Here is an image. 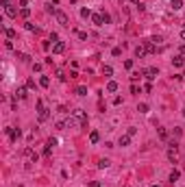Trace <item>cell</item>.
<instances>
[{"instance_id":"d6986e66","label":"cell","mask_w":185,"mask_h":187,"mask_svg":"<svg viewBox=\"0 0 185 187\" xmlns=\"http://www.w3.org/2000/svg\"><path fill=\"white\" fill-rule=\"evenodd\" d=\"M111 165V161H109V159H100V163H98V167H100V170H105V167H109Z\"/></svg>"},{"instance_id":"52a82bcc","label":"cell","mask_w":185,"mask_h":187,"mask_svg":"<svg viewBox=\"0 0 185 187\" xmlns=\"http://www.w3.org/2000/svg\"><path fill=\"white\" fill-rule=\"evenodd\" d=\"M54 17H57V22H59L61 26H70V20H68V15L63 13V11H57V15H54Z\"/></svg>"},{"instance_id":"f35d334b","label":"cell","mask_w":185,"mask_h":187,"mask_svg":"<svg viewBox=\"0 0 185 187\" xmlns=\"http://www.w3.org/2000/svg\"><path fill=\"white\" fill-rule=\"evenodd\" d=\"M2 5H5V7H9V5H11V0H2Z\"/></svg>"},{"instance_id":"f546056e","label":"cell","mask_w":185,"mask_h":187,"mask_svg":"<svg viewBox=\"0 0 185 187\" xmlns=\"http://www.w3.org/2000/svg\"><path fill=\"white\" fill-rule=\"evenodd\" d=\"M20 13H22V17H29V15H31V11H29V9H26V7L22 9V11H20Z\"/></svg>"},{"instance_id":"cb8c5ba5","label":"cell","mask_w":185,"mask_h":187,"mask_svg":"<svg viewBox=\"0 0 185 187\" xmlns=\"http://www.w3.org/2000/svg\"><path fill=\"white\" fill-rule=\"evenodd\" d=\"M137 111H140V113H148V105H146V102H142V105L137 107Z\"/></svg>"},{"instance_id":"d590c367","label":"cell","mask_w":185,"mask_h":187,"mask_svg":"<svg viewBox=\"0 0 185 187\" xmlns=\"http://www.w3.org/2000/svg\"><path fill=\"white\" fill-rule=\"evenodd\" d=\"M126 2H131V5H142L140 0H126Z\"/></svg>"},{"instance_id":"603a6c76","label":"cell","mask_w":185,"mask_h":187,"mask_svg":"<svg viewBox=\"0 0 185 187\" xmlns=\"http://www.w3.org/2000/svg\"><path fill=\"white\" fill-rule=\"evenodd\" d=\"M26 29H29L31 33H39V29H37L35 24H31V22H26Z\"/></svg>"},{"instance_id":"4316f807","label":"cell","mask_w":185,"mask_h":187,"mask_svg":"<svg viewBox=\"0 0 185 187\" xmlns=\"http://www.w3.org/2000/svg\"><path fill=\"white\" fill-rule=\"evenodd\" d=\"M5 35L9 37V39H13V37H15V31H13V29H7V31H5Z\"/></svg>"},{"instance_id":"9c48e42d","label":"cell","mask_w":185,"mask_h":187,"mask_svg":"<svg viewBox=\"0 0 185 187\" xmlns=\"http://www.w3.org/2000/svg\"><path fill=\"white\" fill-rule=\"evenodd\" d=\"M74 115H76L81 122H83V126H87V113H85L83 109H76V111H74Z\"/></svg>"},{"instance_id":"4fadbf2b","label":"cell","mask_w":185,"mask_h":187,"mask_svg":"<svg viewBox=\"0 0 185 187\" xmlns=\"http://www.w3.org/2000/svg\"><path fill=\"white\" fill-rule=\"evenodd\" d=\"M5 13H7L9 17H15V15H17V9H15L13 5H9V7H5Z\"/></svg>"},{"instance_id":"30bf717a","label":"cell","mask_w":185,"mask_h":187,"mask_svg":"<svg viewBox=\"0 0 185 187\" xmlns=\"http://www.w3.org/2000/svg\"><path fill=\"white\" fill-rule=\"evenodd\" d=\"M172 65H174V68H183V65H185V57H183V54H177V57L172 59Z\"/></svg>"},{"instance_id":"e575fe53","label":"cell","mask_w":185,"mask_h":187,"mask_svg":"<svg viewBox=\"0 0 185 187\" xmlns=\"http://www.w3.org/2000/svg\"><path fill=\"white\" fill-rule=\"evenodd\" d=\"M26 5H29V0H20V7H22V9H24Z\"/></svg>"},{"instance_id":"d6a6232c","label":"cell","mask_w":185,"mask_h":187,"mask_svg":"<svg viewBox=\"0 0 185 187\" xmlns=\"http://www.w3.org/2000/svg\"><path fill=\"white\" fill-rule=\"evenodd\" d=\"M120 52H122L120 48H113V50H111V54H113V57H120Z\"/></svg>"},{"instance_id":"ac0fdd59","label":"cell","mask_w":185,"mask_h":187,"mask_svg":"<svg viewBox=\"0 0 185 187\" xmlns=\"http://www.w3.org/2000/svg\"><path fill=\"white\" fill-rule=\"evenodd\" d=\"M179 176H181V174H179V170H172V172H170V183H177V181H179Z\"/></svg>"},{"instance_id":"3957f363","label":"cell","mask_w":185,"mask_h":187,"mask_svg":"<svg viewBox=\"0 0 185 187\" xmlns=\"http://www.w3.org/2000/svg\"><path fill=\"white\" fill-rule=\"evenodd\" d=\"M66 126H68V128H76V126H83V122H81L76 115H70V118L66 120Z\"/></svg>"},{"instance_id":"1f68e13d","label":"cell","mask_w":185,"mask_h":187,"mask_svg":"<svg viewBox=\"0 0 185 187\" xmlns=\"http://www.w3.org/2000/svg\"><path fill=\"white\" fill-rule=\"evenodd\" d=\"M124 68H126V70H131V68H133V61H131V59L124 61Z\"/></svg>"},{"instance_id":"60d3db41","label":"cell","mask_w":185,"mask_h":187,"mask_svg":"<svg viewBox=\"0 0 185 187\" xmlns=\"http://www.w3.org/2000/svg\"><path fill=\"white\" fill-rule=\"evenodd\" d=\"M150 187H161V185H150Z\"/></svg>"},{"instance_id":"5b68a950","label":"cell","mask_w":185,"mask_h":187,"mask_svg":"<svg viewBox=\"0 0 185 187\" xmlns=\"http://www.w3.org/2000/svg\"><path fill=\"white\" fill-rule=\"evenodd\" d=\"M142 74H144V76H146L148 81H155V78H157V74H159V72H157V68H146V70H144Z\"/></svg>"},{"instance_id":"b9f144b4","label":"cell","mask_w":185,"mask_h":187,"mask_svg":"<svg viewBox=\"0 0 185 187\" xmlns=\"http://www.w3.org/2000/svg\"><path fill=\"white\" fill-rule=\"evenodd\" d=\"M183 115H185V109H183Z\"/></svg>"},{"instance_id":"836d02e7","label":"cell","mask_w":185,"mask_h":187,"mask_svg":"<svg viewBox=\"0 0 185 187\" xmlns=\"http://www.w3.org/2000/svg\"><path fill=\"white\" fill-rule=\"evenodd\" d=\"M57 128H59V130H63V128H68V126H66V122H57Z\"/></svg>"},{"instance_id":"7c38bea8","label":"cell","mask_w":185,"mask_h":187,"mask_svg":"<svg viewBox=\"0 0 185 187\" xmlns=\"http://www.w3.org/2000/svg\"><path fill=\"white\" fill-rule=\"evenodd\" d=\"M91 22H94L96 26H103V24H105V20H103V13H94V15H91Z\"/></svg>"},{"instance_id":"9a60e30c","label":"cell","mask_w":185,"mask_h":187,"mask_svg":"<svg viewBox=\"0 0 185 187\" xmlns=\"http://www.w3.org/2000/svg\"><path fill=\"white\" fill-rule=\"evenodd\" d=\"M107 91H111V94L118 91V83H116V81H109V83H107Z\"/></svg>"},{"instance_id":"d4e9b609","label":"cell","mask_w":185,"mask_h":187,"mask_svg":"<svg viewBox=\"0 0 185 187\" xmlns=\"http://www.w3.org/2000/svg\"><path fill=\"white\" fill-rule=\"evenodd\" d=\"M17 59H22L24 63H29V61H31V57H29V54H24V52H20V54H17Z\"/></svg>"},{"instance_id":"484cf974","label":"cell","mask_w":185,"mask_h":187,"mask_svg":"<svg viewBox=\"0 0 185 187\" xmlns=\"http://www.w3.org/2000/svg\"><path fill=\"white\" fill-rule=\"evenodd\" d=\"M81 15H83V17H91V15H94V13H91V11H89V9H81Z\"/></svg>"},{"instance_id":"7a4b0ae2","label":"cell","mask_w":185,"mask_h":187,"mask_svg":"<svg viewBox=\"0 0 185 187\" xmlns=\"http://www.w3.org/2000/svg\"><path fill=\"white\" fill-rule=\"evenodd\" d=\"M168 159H170V161H177V159H179V148H177V144H170V148H168Z\"/></svg>"},{"instance_id":"83f0119b","label":"cell","mask_w":185,"mask_h":187,"mask_svg":"<svg viewBox=\"0 0 185 187\" xmlns=\"http://www.w3.org/2000/svg\"><path fill=\"white\" fill-rule=\"evenodd\" d=\"M76 94H79V96H87V89H85V87H79Z\"/></svg>"},{"instance_id":"8992f818","label":"cell","mask_w":185,"mask_h":187,"mask_svg":"<svg viewBox=\"0 0 185 187\" xmlns=\"http://www.w3.org/2000/svg\"><path fill=\"white\" fill-rule=\"evenodd\" d=\"M7 135L11 142H17V137H20V128H11V126H7Z\"/></svg>"},{"instance_id":"277c9868","label":"cell","mask_w":185,"mask_h":187,"mask_svg":"<svg viewBox=\"0 0 185 187\" xmlns=\"http://www.w3.org/2000/svg\"><path fill=\"white\" fill-rule=\"evenodd\" d=\"M148 52H150V50H148V44H142V46H137V48H135V57L142 59V57H146Z\"/></svg>"},{"instance_id":"6da1fadb","label":"cell","mask_w":185,"mask_h":187,"mask_svg":"<svg viewBox=\"0 0 185 187\" xmlns=\"http://www.w3.org/2000/svg\"><path fill=\"white\" fill-rule=\"evenodd\" d=\"M37 111H39V113H37V118H39V122H46V120L50 118V111L44 107V102H42V100L37 102Z\"/></svg>"},{"instance_id":"e0dca14e","label":"cell","mask_w":185,"mask_h":187,"mask_svg":"<svg viewBox=\"0 0 185 187\" xmlns=\"http://www.w3.org/2000/svg\"><path fill=\"white\" fill-rule=\"evenodd\" d=\"M131 144V135H122L120 137V146H128Z\"/></svg>"},{"instance_id":"5bb4252c","label":"cell","mask_w":185,"mask_h":187,"mask_svg":"<svg viewBox=\"0 0 185 187\" xmlns=\"http://www.w3.org/2000/svg\"><path fill=\"white\" fill-rule=\"evenodd\" d=\"M26 96H29V87H17V98L24 100Z\"/></svg>"},{"instance_id":"44dd1931","label":"cell","mask_w":185,"mask_h":187,"mask_svg":"<svg viewBox=\"0 0 185 187\" xmlns=\"http://www.w3.org/2000/svg\"><path fill=\"white\" fill-rule=\"evenodd\" d=\"M39 85H42V87H48V85H50V78H48V76H42V78H39Z\"/></svg>"},{"instance_id":"74e56055","label":"cell","mask_w":185,"mask_h":187,"mask_svg":"<svg viewBox=\"0 0 185 187\" xmlns=\"http://www.w3.org/2000/svg\"><path fill=\"white\" fill-rule=\"evenodd\" d=\"M179 52H181L183 57H185V46H181V48H179Z\"/></svg>"},{"instance_id":"ba28073f","label":"cell","mask_w":185,"mask_h":187,"mask_svg":"<svg viewBox=\"0 0 185 187\" xmlns=\"http://www.w3.org/2000/svg\"><path fill=\"white\" fill-rule=\"evenodd\" d=\"M52 52L54 54H63V52H66V41H57L52 46Z\"/></svg>"},{"instance_id":"f1b7e54d","label":"cell","mask_w":185,"mask_h":187,"mask_svg":"<svg viewBox=\"0 0 185 187\" xmlns=\"http://www.w3.org/2000/svg\"><path fill=\"white\" fill-rule=\"evenodd\" d=\"M159 137H161V139H168V133H165V128H159Z\"/></svg>"},{"instance_id":"2e32d148","label":"cell","mask_w":185,"mask_h":187,"mask_svg":"<svg viewBox=\"0 0 185 187\" xmlns=\"http://www.w3.org/2000/svg\"><path fill=\"white\" fill-rule=\"evenodd\" d=\"M98 139H100V135H98V130H91V133H89V142H91V144H96Z\"/></svg>"},{"instance_id":"ffe728a7","label":"cell","mask_w":185,"mask_h":187,"mask_svg":"<svg viewBox=\"0 0 185 187\" xmlns=\"http://www.w3.org/2000/svg\"><path fill=\"white\" fill-rule=\"evenodd\" d=\"M170 5H172V9H174V11H177V9H181V7H183V0H172Z\"/></svg>"},{"instance_id":"8d00e7d4","label":"cell","mask_w":185,"mask_h":187,"mask_svg":"<svg viewBox=\"0 0 185 187\" xmlns=\"http://www.w3.org/2000/svg\"><path fill=\"white\" fill-rule=\"evenodd\" d=\"M89 187H100V183H98V181H94V183H89Z\"/></svg>"},{"instance_id":"7402d4cb","label":"cell","mask_w":185,"mask_h":187,"mask_svg":"<svg viewBox=\"0 0 185 187\" xmlns=\"http://www.w3.org/2000/svg\"><path fill=\"white\" fill-rule=\"evenodd\" d=\"M103 74H105V76H111V74H113V68H111V65H105V68H103Z\"/></svg>"},{"instance_id":"8fae6325","label":"cell","mask_w":185,"mask_h":187,"mask_svg":"<svg viewBox=\"0 0 185 187\" xmlns=\"http://www.w3.org/2000/svg\"><path fill=\"white\" fill-rule=\"evenodd\" d=\"M24 157H26V159H31L33 163L37 161V152L33 150V148H26V150H24Z\"/></svg>"},{"instance_id":"4dcf8cb0","label":"cell","mask_w":185,"mask_h":187,"mask_svg":"<svg viewBox=\"0 0 185 187\" xmlns=\"http://www.w3.org/2000/svg\"><path fill=\"white\" fill-rule=\"evenodd\" d=\"M103 20H105V24H109V22H111V17H109V13H105V11H103Z\"/></svg>"},{"instance_id":"ab89813d","label":"cell","mask_w":185,"mask_h":187,"mask_svg":"<svg viewBox=\"0 0 185 187\" xmlns=\"http://www.w3.org/2000/svg\"><path fill=\"white\" fill-rule=\"evenodd\" d=\"M181 39H185V31H183V33H181Z\"/></svg>"}]
</instances>
